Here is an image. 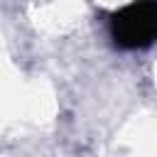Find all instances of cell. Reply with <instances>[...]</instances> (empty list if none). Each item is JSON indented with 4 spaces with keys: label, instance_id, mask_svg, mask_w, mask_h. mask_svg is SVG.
I'll return each mask as SVG.
<instances>
[{
    "label": "cell",
    "instance_id": "cell-1",
    "mask_svg": "<svg viewBox=\"0 0 157 157\" xmlns=\"http://www.w3.org/2000/svg\"><path fill=\"white\" fill-rule=\"evenodd\" d=\"M110 39L118 49H147L157 42V0H135L110 17Z\"/></svg>",
    "mask_w": 157,
    "mask_h": 157
}]
</instances>
